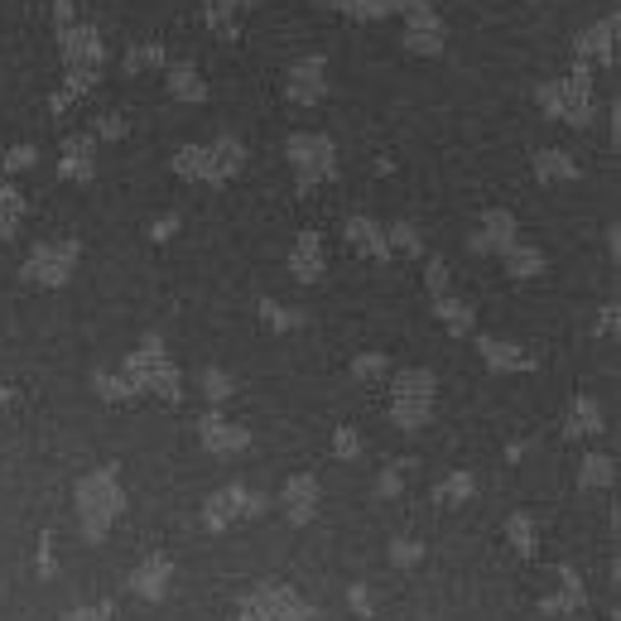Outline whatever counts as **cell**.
Segmentation results:
<instances>
[{
  "label": "cell",
  "instance_id": "7c38bea8",
  "mask_svg": "<svg viewBox=\"0 0 621 621\" xmlns=\"http://www.w3.org/2000/svg\"><path fill=\"white\" fill-rule=\"evenodd\" d=\"M58 621H116V607L111 602H92V607H78V612H68Z\"/></svg>",
  "mask_w": 621,
  "mask_h": 621
},
{
  "label": "cell",
  "instance_id": "3957f363",
  "mask_svg": "<svg viewBox=\"0 0 621 621\" xmlns=\"http://www.w3.org/2000/svg\"><path fill=\"white\" fill-rule=\"evenodd\" d=\"M169 578H173V559L169 554H150L136 573H130V592L144 598V602H159L169 592Z\"/></svg>",
  "mask_w": 621,
  "mask_h": 621
},
{
  "label": "cell",
  "instance_id": "9a60e30c",
  "mask_svg": "<svg viewBox=\"0 0 621 621\" xmlns=\"http://www.w3.org/2000/svg\"><path fill=\"white\" fill-rule=\"evenodd\" d=\"M390 559H395L400 569H410V563L424 559V544H395V549H390Z\"/></svg>",
  "mask_w": 621,
  "mask_h": 621
},
{
  "label": "cell",
  "instance_id": "4fadbf2b",
  "mask_svg": "<svg viewBox=\"0 0 621 621\" xmlns=\"http://www.w3.org/2000/svg\"><path fill=\"white\" fill-rule=\"evenodd\" d=\"M468 491H472V477H453V482L439 487V501L443 505H458V501H468Z\"/></svg>",
  "mask_w": 621,
  "mask_h": 621
},
{
  "label": "cell",
  "instance_id": "e0dca14e",
  "mask_svg": "<svg viewBox=\"0 0 621 621\" xmlns=\"http://www.w3.org/2000/svg\"><path fill=\"white\" fill-rule=\"evenodd\" d=\"M338 453H357V439H352V433H338Z\"/></svg>",
  "mask_w": 621,
  "mask_h": 621
},
{
  "label": "cell",
  "instance_id": "9c48e42d",
  "mask_svg": "<svg viewBox=\"0 0 621 621\" xmlns=\"http://www.w3.org/2000/svg\"><path fill=\"white\" fill-rule=\"evenodd\" d=\"M424 381H429V375H404L400 385H404V395H414V390L424 385ZM400 419H404V429H414L419 419H424V410H419V404H400Z\"/></svg>",
  "mask_w": 621,
  "mask_h": 621
},
{
  "label": "cell",
  "instance_id": "6da1fadb",
  "mask_svg": "<svg viewBox=\"0 0 621 621\" xmlns=\"http://www.w3.org/2000/svg\"><path fill=\"white\" fill-rule=\"evenodd\" d=\"M237 621H309V602H303L294 588L270 583V588H256L251 598L241 602Z\"/></svg>",
  "mask_w": 621,
  "mask_h": 621
},
{
  "label": "cell",
  "instance_id": "ba28073f",
  "mask_svg": "<svg viewBox=\"0 0 621 621\" xmlns=\"http://www.w3.org/2000/svg\"><path fill=\"white\" fill-rule=\"evenodd\" d=\"M505 534H511V544H515V554H534V525H530V520L525 515H511V520H505Z\"/></svg>",
  "mask_w": 621,
  "mask_h": 621
},
{
  "label": "cell",
  "instance_id": "5b68a950",
  "mask_svg": "<svg viewBox=\"0 0 621 621\" xmlns=\"http://www.w3.org/2000/svg\"><path fill=\"white\" fill-rule=\"evenodd\" d=\"M72 260H78V251H72V246H43V251L29 260V280L58 284V280H63V274L72 270Z\"/></svg>",
  "mask_w": 621,
  "mask_h": 621
},
{
  "label": "cell",
  "instance_id": "30bf717a",
  "mask_svg": "<svg viewBox=\"0 0 621 621\" xmlns=\"http://www.w3.org/2000/svg\"><path fill=\"white\" fill-rule=\"evenodd\" d=\"M208 443H212V448H241V443H246V433H241V429L217 424V419H208Z\"/></svg>",
  "mask_w": 621,
  "mask_h": 621
},
{
  "label": "cell",
  "instance_id": "277c9868",
  "mask_svg": "<svg viewBox=\"0 0 621 621\" xmlns=\"http://www.w3.org/2000/svg\"><path fill=\"white\" fill-rule=\"evenodd\" d=\"M559 578H563V588L554 592V598L540 602V612L544 617H588V592H583V583H578V573L563 569Z\"/></svg>",
  "mask_w": 621,
  "mask_h": 621
},
{
  "label": "cell",
  "instance_id": "7a4b0ae2",
  "mask_svg": "<svg viewBox=\"0 0 621 621\" xmlns=\"http://www.w3.org/2000/svg\"><path fill=\"white\" fill-rule=\"evenodd\" d=\"M116 511H121V491L111 487V477H87L82 482V525L92 540L111 525Z\"/></svg>",
  "mask_w": 621,
  "mask_h": 621
},
{
  "label": "cell",
  "instance_id": "8fae6325",
  "mask_svg": "<svg viewBox=\"0 0 621 621\" xmlns=\"http://www.w3.org/2000/svg\"><path fill=\"white\" fill-rule=\"evenodd\" d=\"M294 266H299V280H318V241H313V237L299 246Z\"/></svg>",
  "mask_w": 621,
  "mask_h": 621
},
{
  "label": "cell",
  "instance_id": "52a82bcc",
  "mask_svg": "<svg viewBox=\"0 0 621 621\" xmlns=\"http://www.w3.org/2000/svg\"><path fill=\"white\" fill-rule=\"evenodd\" d=\"M246 511L241 505V491H222V497H212V505H208V525L212 530H222V525H231Z\"/></svg>",
  "mask_w": 621,
  "mask_h": 621
},
{
  "label": "cell",
  "instance_id": "5bb4252c",
  "mask_svg": "<svg viewBox=\"0 0 621 621\" xmlns=\"http://www.w3.org/2000/svg\"><path fill=\"white\" fill-rule=\"evenodd\" d=\"M352 612H357L361 621H371V617H375V607H371V592H367V583H357V588H352Z\"/></svg>",
  "mask_w": 621,
  "mask_h": 621
},
{
  "label": "cell",
  "instance_id": "8992f818",
  "mask_svg": "<svg viewBox=\"0 0 621 621\" xmlns=\"http://www.w3.org/2000/svg\"><path fill=\"white\" fill-rule=\"evenodd\" d=\"M313 501H318V487L309 482V477H299V482H289V491H284V505H289V520H294V525H303V520L313 515Z\"/></svg>",
  "mask_w": 621,
  "mask_h": 621
},
{
  "label": "cell",
  "instance_id": "2e32d148",
  "mask_svg": "<svg viewBox=\"0 0 621 621\" xmlns=\"http://www.w3.org/2000/svg\"><path fill=\"white\" fill-rule=\"evenodd\" d=\"M588 482H592V487H607V482H612V462H607V458H592V462H588Z\"/></svg>",
  "mask_w": 621,
  "mask_h": 621
}]
</instances>
